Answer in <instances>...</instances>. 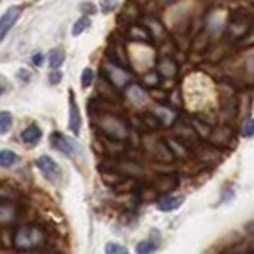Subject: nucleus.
Instances as JSON below:
<instances>
[{"instance_id":"423d86ee","label":"nucleus","mask_w":254,"mask_h":254,"mask_svg":"<svg viewBox=\"0 0 254 254\" xmlns=\"http://www.w3.org/2000/svg\"><path fill=\"white\" fill-rule=\"evenodd\" d=\"M37 165H38V169L42 170V173L50 181L54 183V181H58L61 178V175H62L61 167L50 156H40L38 161H37Z\"/></svg>"},{"instance_id":"b1692460","label":"nucleus","mask_w":254,"mask_h":254,"mask_svg":"<svg viewBox=\"0 0 254 254\" xmlns=\"http://www.w3.org/2000/svg\"><path fill=\"white\" fill-rule=\"evenodd\" d=\"M242 137L245 138H251L254 137V119L250 118V119H246L243 127H242Z\"/></svg>"},{"instance_id":"9b49d317","label":"nucleus","mask_w":254,"mask_h":254,"mask_svg":"<svg viewBox=\"0 0 254 254\" xmlns=\"http://www.w3.org/2000/svg\"><path fill=\"white\" fill-rule=\"evenodd\" d=\"M232 135H234V132L229 126H221L211 132L210 140H211V143H214V145H218V146H226L227 143L232 140Z\"/></svg>"},{"instance_id":"393cba45","label":"nucleus","mask_w":254,"mask_h":254,"mask_svg":"<svg viewBox=\"0 0 254 254\" xmlns=\"http://www.w3.org/2000/svg\"><path fill=\"white\" fill-rule=\"evenodd\" d=\"M105 254H127V250L123 245L118 243H107L105 245Z\"/></svg>"},{"instance_id":"9d476101","label":"nucleus","mask_w":254,"mask_h":254,"mask_svg":"<svg viewBox=\"0 0 254 254\" xmlns=\"http://www.w3.org/2000/svg\"><path fill=\"white\" fill-rule=\"evenodd\" d=\"M127 38L132 42H140V43H151L153 42V35L146 26H140V24H132L127 30Z\"/></svg>"},{"instance_id":"c756f323","label":"nucleus","mask_w":254,"mask_h":254,"mask_svg":"<svg viewBox=\"0 0 254 254\" xmlns=\"http://www.w3.org/2000/svg\"><path fill=\"white\" fill-rule=\"evenodd\" d=\"M3 94V89H2V86H0V95H2Z\"/></svg>"},{"instance_id":"f3484780","label":"nucleus","mask_w":254,"mask_h":254,"mask_svg":"<svg viewBox=\"0 0 254 254\" xmlns=\"http://www.w3.org/2000/svg\"><path fill=\"white\" fill-rule=\"evenodd\" d=\"M18 162V154L11 149H0V167L8 169Z\"/></svg>"},{"instance_id":"f8f14e48","label":"nucleus","mask_w":254,"mask_h":254,"mask_svg":"<svg viewBox=\"0 0 254 254\" xmlns=\"http://www.w3.org/2000/svg\"><path fill=\"white\" fill-rule=\"evenodd\" d=\"M68 127L70 130L75 135L79 133V129H81V116H79V108L75 103L73 99V92L70 91V118H68Z\"/></svg>"},{"instance_id":"20e7f679","label":"nucleus","mask_w":254,"mask_h":254,"mask_svg":"<svg viewBox=\"0 0 254 254\" xmlns=\"http://www.w3.org/2000/svg\"><path fill=\"white\" fill-rule=\"evenodd\" d=\"M103 73H105V76H103V78H105L107 81L115 87V89H123L126 84L130 83L129 71H127L126 68L115 65V64H111V62H108L105 65V68H103Z\"/></svg>"},{"instance_id":"39448f33","label":"nucleus","mask_w":254,"mask_h":254,"mask_svg":"<svg viewBox=\"0 0 254 254\" xmlns=\"http://www.w3.org/2000/svg\"><path fill=\"white\" fill-rule=\"evenodd\" d=\"M50 143H51V146L54 149H58V151H61V153L67 154V156H75V154H78V151H79L78 145L73 140L67 138L65 135H62L59 132H54L51 135Z\"/></svg>"},{"instance_id":"a878e982","label":"nucleus","mask_w":254,"mask_h":254,"mask_svg":"<svg viewBox=\"0 0 254 254\" xmlns=\"http://www.w3.org/2000/svg\"><path fill=\"white\" fill-rule=\"evenodd\" d=\"M94 81V70L92 68H84L81 73V86L89 87Z\"/></svg>"},{"instance_id":"cd10ccee","label":"nucleus","mask_w":254,"mask_h":254,"mask_svg":"<svg viewBox=\"0 0 254 254\" xmlns=\"http://www.w3.org/2000/svg\"><path fill=\"white\" fill-rule=\"evenodd\" d=\"M61 71H54V73H51L50 75V83H53V84H58L59 81H61Z\"/></svg>"},{"instance_id":"bb28decb","label":"nucleus","mask_w":254,"mask_h":254,"mask_svg":"<svg viewBox=\"0 0 254 254\" xmlns=\"http://www.w3.org/2000/svg\"><path fill=\"white\" fill-rule=\"evenodd\" d=\"M32 62H34V65L40 67L43 64V54L42 53H35L34 56H32Z\"/></svg>"},{"instance_id":"7ed1b4c3","label":"nucleus","mask_w":254,"mask_h":254,"mask_svg":"<svg viewBox=\"0 0 254 254\" xmlns=\"http://www.w3.org/2000/svg\"><path fill=\"white\" fill-rule=\"evenodd\" d=\"M102 130L105 133V137L115 141H123L129 130H127V124L116 116H105L102 118Z\"/></svg>"},{"instance_id":"4468645a","label":"nucleus","mask_w":254,"mask_h":254,"mask_svg":"<svg viewBox=\"0 0 254 254\" xmlns=\"http://www.w3.org/2000/svg\"><path fill=\"white\" fill-rule=\"evenodd\" d=\"M40 138H42V129L35 124L26 127V129L21 132V140L24 143H29V145H35V143L40 141Z\"/></svg>"},{"instance_id":"5701e85b","label":"nucleus","mask_w":254,"mask_h":254,"mask_svg":"<svg viewBox=\"0 0 254 254\" xmlns=\"http://www.w3.org/2000/svg\"><path fill=\"white\" fill-rule=\"evenodd\" d=\"M91 26V19L87 18V16H83V18H79L75 24H73V29H71V35L73 37H78L81 35L83 32Z\"/></svg>"},{"instance_id":"f257e3e1","label":"nucleus","mask_w":254,"mask_h":254,"mask_svg":"<svg viewBox=\"0 0 254 254\" xmlns=\"http://www.w3.org/2000/svg\"><path fill=\"white\" fill-rule=\"evenodd\" d=\"M254 30V18L246 11H235L230 16V21L227 24L226 37L232 42H238L248 37Z\"/></svg>"},{"instance_id":"a211bd4d","label":"nucleus","mask_w":254,"mask_h":254,"mask_svg":"<svg viewBox=\"0 0 254 254\" xmlns=\"http://www.w3.org/2000/svg\"><path fill=\"white\" fill-rule=\"evenodd\" d=\"M64 61H65V53H64V50H61V48H54V50H51L50 53V67L58 70Z\"/></svg>"},{"instance_id":"2eb2a0df","label":"nucleus","mask_w":254,"mask_h":254,"mask_svg":"<svg viewBox=\"0 0 254 254\" xmlns=\"http://www.w3.org/2000/svg\"><path fill=\"white\" fill-rule=\"evenodd\" d=\"M154 157L157 159V161H161V162H172L175 159L170 146L167 145V143H164V141H159L157 145L154 146Z\"/></svg>"},{"instance_id":"ddd939ff","label":"nucleus","mask_w":254,"mask_h":254,"mask_svg":"<svg viewBox=\"0 0 254 254\" xmlns=\"http://www.w3.org/2000/svg\"><path fill=\"white\" fill-rule=\"evenodd\" d=\"M183 198L181 195H164L162 198H159L157 200V208L161 210V211H173V210H177L181 206L183 203Z\"/></svg>"},{"instance_id":"dca6fc26","label":"nucleus","mask_w":254,"mask_h":254,"mask_svg":"<svg viewBox=\"0 0 254 254\" xmlns=\"http://www.w3.org/2000/svg\"><path fill=\"white\" fill-rule=\"evenodd\" d=\"M14 219V208L11 203L0 202V224H10Z\"/></svg>"},{"instance_id":"0eeeda50","label":"nucleus","mask_w":254,"mask_h":254,"mask_svg":"<svg viewBox=\"0 0 254 254\" xmlns=\"http://www.w3.org/2000/svg\"><path fill=\"white\" fill-rule=\"evenodd\" d=\"M21 16V8L19 6H10L8 10L0 16V42L5 38V35L11 30V27L16 24V21Z\"/></svg>"},{"instance_id":"6ab92c4d","label":"nucleus","mask_w":254,"mask_h":254,"mask_svg":"<svg viewBox=\"0 0 254 254\" xmlns=\"http://www.w3.org/2000/svg\"><path fill=\"white\" fill-rule=\"evenodd\" d=\"M161 73L159 71H149V73H146L145 76H143V86L148 87V89H154L156 86L161 84Z\"/></svg>"},{"instance_id":"6e6552de","label":"nucleus","mask_w":254,"mask_h":254,"mask_svg":"<svg viewBox=\"0 0 254 254\" xmlns=\"http://www.w3.org/2000/svg\"><path fill=\"white\" fill-rule=\"evenodd\" d=\"M175 135H177V140L186 148L195 145V143H198V138H200L197 135V132L192 129V126H188V124H181L178 127H175Z\"/></svg>"},{"instance_id":"412c9836","label":"nucleus","mask_w":254,"mask_h":254,"mask_svg":"<svg viewBox=\"0 0 254 254\" xmlns=\"http://www.w3.org/2000/svg\"><path fill=\"white\" fill-rule=\"evenodd\" d=\"M157 246H159V243L154 240H143L135 246V253L137 254H151L153 251L157 250Z\"/></svg>"},{"instance_id":"f03ea898","label":"nucleus","mask_w":254,"mask_h":254,"mask_svg":"<svg viewBox=\"0 0 254 254\" xmlns=\"http://www.w3.org/2000/svg\"><path fill=\"white\" fill-rule=\"evenodd\" d=\"M45 242V234L37 226H24L14 232L13 243L19 251H32L42 246Z\"/></svg>"},{"instance_id":"aec40b11","label":"nucleus","mask_w":254,"mask_h":254,"mask_svg":"<svg viewBox=\"0 0 254 254\" xmlns=\"http://www.w3.org/2000/svg\"><path fill=\"white\" fill-rule=\"evenodd\" d=\"M190 126H192V129L197 132V135L200 138H205V137H208L210 138V135H211V129L208 127V124H205L202 123L200 119H192V123H190Z\"/></svg>"},{"instance_id":"1a4fd4ad","label":"nucleus","mask_w":254,"mask_h":254,"mask_svg":"<svg viewBox=\"0 0 254 254\" xmlns=\"http://www.w3.org/2000/svg\"><path fill=\"white\" fill-rule=\"evenodd\" d=\"M178 185H180L178 175H164V177H159L157 181L154 183V190L170 195V192L173 189H177Z\"/></svg>"},{"instance_id":"4be33fe9","label":"nucleus","mask_w":254,"mask_h":254,"mask_svg":"<svg viewBox=\"0 0 254 254\" xmlns=\"http://www.w3.org/2000/svg\"><path fill=\"white\" fill-rule=\"evenodd\" d=\"M11 124H13V116L10 111H0V135L10 130Z\"/></svg>"},{"instance_id":"c85d7f7f","label":"nucleus","mask_w":254,"mask_h":254,"mask_svg":"<svg viewBox=\"0 0 254 254\" xmlns=\"http://www.w3.org/2000/svg\"><path fill=\"white\" fill-rule=\"evenodd\" d=\"M116 6V3H102V8H103V11H110L111 8H115Z\"/></svg>"}]
</instances>
